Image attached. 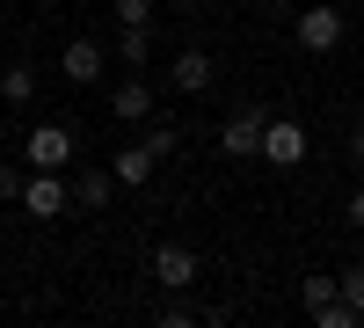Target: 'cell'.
Segmentation results:
<instances>
[{
  "label": "cell",
  "mask_w": 364,
  "mask_h": 328,
  "mask_svg": "<svg viewBox=\"0 0 364 328\" xmlns=\"http://www.w3.org/2000/svg\"><path fill=\"white\" fill-rule=\"evenodd\" d=\"M22 161L66 175V161H73V125H37V132H29V146H22Z\"/></svg>",
  "instance_id": "3957f363"
},
{
  "label": "cell",
  "mask_w": 364,
  "mask_h": 328,
  "mask_svg": "<svg viewBox=\"0 0 364 328\" xmlns=\"http://www.w3.org/2000/svg\"><path fill=\"white\" fill-rule=\"evenodd\" d=\"M109 175H117V183H124V190H139L146 175H154V146H124V154L109 161Z\"/></svg>",
  "instance_id": "8fae6325"
},
{
  "label": "cell",
  "mask_w": 364,
  "mask_h": 328,
  "mask_svg": "<svg viewBox=\"0 0 364 328\" xmlns=\"http://www.w3.org/2000/svg\"><path fill=\"white\" fill-rule=\"evenodd\" d=\"M211 73H219V66H211V51H175V88H182V95H204V88H211Z\"/></svg>",
  "instance_id": "9c48e42d"
},
{
  "label": "cell",
  "mask_w": 364,
  "mask_h": 328,
  "mask_svg": "<svg viewBox=\"0 0 364 328\" xmlns=\"http://www.w3.org/2000/svg\"><path fill=\"white\" fill-rule=\"evenodd\" d=\"M117 22H124V29L132 22H154V0H117Z\"/></svg>",
  "instance_id": "2e32d148"
},
{
  "label": "cell",
  "mask_w": 364,
  "mask_h": 328,
  "mask_svg": "<svg viewBox=\"0 0 364 328\" xmlns=\"http://www.w3.org/2000/svg\"><path fill=\"white\" fill-rule=\"evenodd\" d=\"M146 146H154V161H168L175 154V146H182V132L168 125V117H161V125H146Z\"/></svg>",
  "instance_id": "5bb4252c"
},
{
  "label": "cell",
  "mask_w": 364,
  "mask_h": 328,
  "mask_svg": "<svg viewBox=\"0 0 364 328\" xmlns=\"http://www.w3.org/2000/svg\"><path fill=\"white\" fill-rule=\"evenodd\" d=\"M343 219H350V226H357V233H364V190H357V197H350V212H343Z\"/></svg>",
  "instance_id": "d6986e66"
},
{
  "label": "cell",
  "mask_w": 364,
  "mask_h": 328,
  "mask_svg": "<svg viewBox=\"0 0 364 328\" xmlns=\"http://www.w3.org/2000/svg\"><path fill=\"white\" fill-rule=\"evenodd\" d=\"M22 212L29 219H58V212H66V183H58V168H37L22 183Z\"/></svg>",
  "instance_id": "5b68a950"
},
{
  "label": "cell",
  "mask_w": 364,
  "mask_h": 328,
  "mask_svg": "<svg viewBox=\"0 0 364 328\" xmlns=\"http://www.w3.org/2000/svg\"><path fill=\"white\" fill-rule=\"evenodd\" d=\"M29 95H37V73H29V66H8V73H0V102H29Z\"/></svg>",
  "instance_id": "7c38bea8"
},
{
  "label": "cell",
  "mask_w": 364,
  "mask_h": 328,
  "mask_svg": "<svg viewBox=\"0 0 364 328\" xmlns=\"http://www.w3.org/2000/svg\"><path fill=\"white\" fill-rule=\"evenodd\" d=\"M58 73H66L73 88H95V80H102V44H95V37H73L66 51H58Z\"/></svg>",
  "instance_id": "8992f818"
},
{
  "label": "cell",
  "mask_w": 364,
  "mask_h": 328,
  "mask_svg": "<svg viewBox=\"0 0 364 328\" xmlns=\"http://www.w3.org/2000/svg\"><path fill=\"white\" fill-rule=\"evenodd\" d=\"M15 197H22V175H15L8 161H0V204H15Z\"/></svg>",
  "instance_id": "ac0fdd59"
},
{
  "label": "cell",
  "mask_w": 364,
  "mask_h": 328,
  "mask_svg": "<svg viewBox=\"0 0 364 328\" xmlns=\"http://www.w3.org/2000/svg\"><path fill=\"white\" fill-rule=\"evenodd\" d=\"M350 154H357V161H364V125H357V132H350Z\"/></svg>",
  "instance_id": "ffe728a7"
},
{
  "label": "cell",
  "mask_w": 364,
  "mask_h": 328,
  "mask_svg": "<svg viewBox=\"0 0 364 328\" xmlns=\"http://www.w3.org/2000/svg\"><path fill=\"white\" fill-rule=\"evenodd\" d=\"M146 51H154V44H146V22H132L124 37H117V58H124V66L139 73V66H146Z\"/></svg>",
  "instance_id": "4fadbf2b"
},
{
  "label": "cell",
  "mask_w": 364,
  "mask_h": 328,
  "mask_svg": "<svg viewBox=\"0 0 364 328\" xmlns=\"http://www.w3.org/2000/svg\"><path fill=\"white\" fill-rule=\"evenodd\" d=\"M328 300H336V277H306V314L328 307Z\"/></svg>",
  "instance_id": "e0dca14e"
},
{
  "label": "cell",
  "mask_w": 364,
  "mask_h": 328,
  "mask_svg": "<svg viewBox=\"0 0 364 328\" xmlns=\"http://www.w3.org/2000/svg\"><path fill=\"white\" fill-rule=\"evenodd\" d=\"M154 285H168V292H190V285H197V248L161 241V248H154Z\"/></svg>",
  "instance_id": "277c9868"
},
{
  "label": "cell",
  "mask_w": 364,
  "mask_h": 328,
  "mask_svg": "<svg viewBox=\"0 0 364 328\" xmlns=\"http://www.w3.org/2000/svg\"><path fill=\"white\" fill-rule=\"evenodd\" d=\"M262 125H269V117H262L255 102H248V110H233L226 125H219V146H226L233 161H262Z\"/></svg>",
  "instance_id": "6da1fadb"
},
{
  "label": "cell",
  "mask_w": 364,
  "mask_h": 328,
  "mask_svg": "<svg viewBox=\"0 0 364 328\" xmlns=\"http://www.w3.org/2000/svg\"><path fill=\"white\" fill-rule=\"evenodd\" d=\"M299 44H306V51H336V44H343V15L314 0V8L299 15Z\"/></svg>",
  "instance_id": "52a82bcc"
},
{
  "label": "cell",
  "mask_w": 364,
  "mask_h": 328,
  "mask_svg": "<svg viewBox=\"0 0 364 328\" xmlns=\"http://www.w3.org/2000/svg\"><path fill=\"white\" fill-rule=\"evenodd\" d=\"M109 117H117V125H146V117H154V88H146V80L132 73V80L109 95Z\"/></svg>",
  "instance_id": "ba28073f"
},
{
  "label": "cell",
  "mask_w": 364,
  "mask_h": 328,
  "mask_svg": "<svg viewBox=\"0 0 364 328\" xmlns=\"http://www.w3.org/2000/svg\"><path fill=\"white\" fill-rule=\"evenodd\" d=\"M109 190H117V175H109V168H80V175H73V204H87V212H102Z\"/></svg>",
  "instance_id": "30bf717a"
},
{
  "label": "cell",
  "mask_w": 364,
  "mask_h": 328,
  "mask_svg": "<svg viewBox=\"0 0 364 328\" xmlns=\"http://www.w3.org/2000/svg\"><path fill=\"white\" fill-rule=\"evenodd\" d=\"M262 161H269V168H299V161H306V125L269 117V125H262Z\"/></svg>",
  "instance_id": "7a4b0ae2"
},
{
  "label": "cell",
  "mask_w": 364,
  "mask_h": 328,
  "mask_svg": "<svg viewBox=\"0 0 364 328\" xmlns=\"http://www.w3.org/2000/svg\"><path fill=\"white\" fill-rule=\"evenodd\" d=\"M336 292H343V300L364 314V263H350V270H336Z\"/></svg>",
  "instance_id": "9a60e30c"
}]
</instances>
